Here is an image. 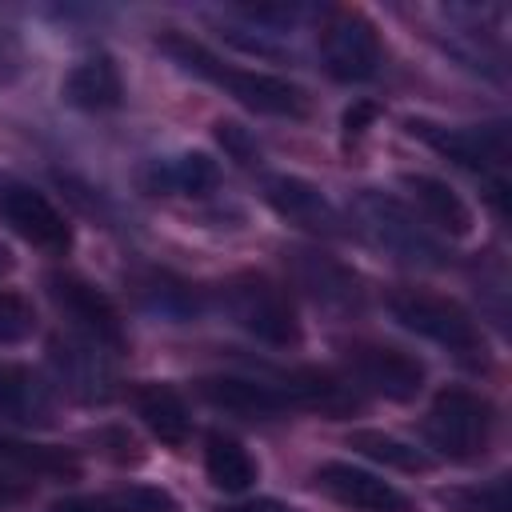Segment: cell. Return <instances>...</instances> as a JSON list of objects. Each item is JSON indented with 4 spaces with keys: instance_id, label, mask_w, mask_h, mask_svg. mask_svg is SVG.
<instances>
[{
    "instance_id": "cell-1",
    "label": "cell",
    "mask_w": 512,
    "mask_h": 512,
    "mask_svg": "<svg viewBox=\"0 0 512 512\" xmlns=\"http://www.w3.org/2000/svg\"><path fill=\"white\" fill-rule=\"evenodd\" d=\"M156 48L180 64L184 72L224 88L232 100H240L244 108L252 112H264V116H280V120H308L312 116V96L308 88H300L296 80L288 76H276V72H256V68H240V64H228L220 60L212 48H204L196 36L180 32V28H164L156 36Z\"/></svg>"
},
{
    "instance_id": "cell-2",
    "label": "cell",
    "mask_w": 512,
    "mask_h": 512,
    "mask_svg": "<svg viewBox=\"0 0 512 512\" xmlns=\"http://www.w3.org/2000/svg\"><path fill=\"white\" fill-rule=\"evenodd\" d=\"M388 312L400 328L448 348L456 360H464L472 368H488V340H484L480 324L472 320V312L464 304H456L452 296H440L428 288H396L388 296Z\"/></svg>"
},
{
    "instance_id": "cell-3",
    "label": "cell",
    "mask_w": 512,
    "mask_h": 512,
    "mask_svg": "<svg viewBox=\"0 0 512 512\" xmlns=\"http://www.w3.org/2000/svg\"><path fill=\"white\" fill-rule=\"evenodd\" d=\"M424 444L452 464H472L488 452L496 432V408L472 388H440L420 420Z\"/></svg>"
},
{
    "instance_id": "cell-4",
    "label": "cell",
    "mask_w": 512,
    "mask_h": 512,
    "mask_svg": "<svg viewBox=\"0 0 512 512\" xmlns=\"http://www.w3.org/2000/svg\"><path fill=\"white\" fill-rule=\"evenodd\" d=\"M352 216L360 224V232L396 264L408 268H444V244L428 232V224H420V216L408 212V204H400L396 196H384L376 188L356 192L352 200Z\"/></svg>"
},
{
    "instance_id": "cell-5",
    "label": "cell",
    "mask_w": 512,
    "mask_h": 512,
    "mask_svg": "<svg viewBox=\"0 0 512 512\" xmlns=\"http://www.w3.org/2000/svg\"><path fill=\"white\" fill-rule=\"evenodd\" d=\"M220 308L240 332L268 348H296L304 340V324L296 316L288 288H280L268 276H232L228 284H220Z\"/></svg>"
},
{
    "instance_id": "cell-6",
    "label": "cell",
    "mask_w": 512,
    "mask_h": 512,
    "mask_svg": "<svg viewBox=\"0 0 512 512\" xmlns=\"http://www.w3.org/2000/svg\"><path fill=\"white\" fill-rule=\"evenodd\" d=\"M320 64L340 84H368L384 72L380 28L360 8H336L320 24Z\"/></svg>"
},
{
    "instance_id": "cell-7",
    "label": "cell",
    "mask_w": 512,
    "mask_h": 512,
    "mask_svg": "<svg viewBox=\"0 0 512 512\" xmlns=\"http://www.w3.org/2000/svg\"><path fill=\"white\" fill-rule=\"evenodd\" d=\"M408 136H416L420 144H428L436 156L468 168V172H484V176H500L508 164V124L504 120H484V124H436L424 116H408L404 120Z\"/></svg>"
},
{
    "instance_id": "cell-8",
    "label": "cell",
    "mask_w": 512,
    "mask_h": 512,
    "mask_svg": "<svg viewBox=\"0 0 512 512\" xmlns=\"http://www.w3.org/2000/svg\"><path fill=\"white\" fill-rule=\"evenodd\" d=\"M44 288H48V300L56 304V312H60L84 340L108 348L112 356L128 348L124 320H120L112 296L100 292L92 280H84L80 272H64V268H56V272H48Z\"/></svg>"
},
{
    "instance_id": "cell-9",
    "label": "cell",
    "mask_w": 512,
    "mask_h": 512,
    "mask_svg": "<svg viewBox=\"0 0 512 512\" xmlns=\"http://www.w3.org/2000/svg\"><path fill=\"white\" fill-rule=\"evenodd\" d=\"M340 352H344V368H348V384L352 388H364V392L396 400V404L416 400V392L424 388V364L404 348L352 340Z\"/></svg>"
},
{
    "instance_id": "cell-10",
    "label": "cell",
    "mask_w": 512,
    "mask_h": 512,
    "mask_svg": "<svg viewBox=\"0 0 512 512\" xmlns=\"http://www.w3.org/2000/svg\"><path fill=\"white\" fill-rule=\"evenodd\" d=\"M0 220L48 256H64L72 248L68 216L32 184H0Z\"/></svg>"
},
{
    "instance_id": "cell-11",
    "label": "cell",
    "mask_w": 512,
    "mask_h": 512,
    "mask_svg": "<svg viewBox=\"0 0 512 512\" xmlns=\"http://www.w3.org/2000/svg\"><path fill=\"white\" fill-rule=\"evenodd\" d=\"M48 364L56 372V384L84 400V404H104L116 392V372H112V352L84 340V336H52L48 340Z\"/></svg>"
},
{
    "instance_id": "cell-12",
    "label": "cell",
    "mask_w": 512,
    "mask_h": 512,
    "mask_svg": "<svg viewBox=\"0 0 512 512\" xmlns=\"http://www.w3.org/2000/svg\"><path fill=\"white\" fill-rule=\"evenodd\" d=\"M260 196L280 220H288V224H296L312 236H344L340 208L304 176L268 172V176H260Z\"/></svg>"
},
{
    "instance_id": "cell-13",
    "label": "cell",
    "mask_w": 512,
    "mask_h": 512,
    "mask_svg": "<svg viewBox=\"0 0 512 512\" xmlns=\"http://www.w3.org/2000/svg\"><path fill=\"white\" fill-rule=\"evenodd\" d=\"M284 264H288L292 280H296L316 304L336 308V312H360L364 288H360L356 272L344 268L336 256L316 252V248H288V252H284Z\"/></svg>"
},
{
    "instance_id": "cell-14",
    "label": "cell",
    "mask_w": 512,
    "mask_h": 512,
    "mask_svg": "<svg viewBox=\"0 0 512 512\" xmlns=\"http://www.w3.org/2000/svg\"><path fill=\"white\" fill-rule=\"evenodd\" d=\"M312 480L324 496H332L352 512H408V496L400 488H392L384 476L356 468L348 460H324L312 472Z\"/></svg>"
},
{
    "instance_id": "cell-15",
    "label": "cell",
    "mask_w": 512,
    "mask_h": 512,
    "mask_svg": "<svg viewBox=\"0 0 512 512\" xmlns=\"http://www.w3.org/2000/svg\"><path fill=\"white\" fill-rule=\"evenodd\" d=\"M136 184L144 196H208L220 184V168L208 152H172L144 160Z\"/></svg>"
},
{
    "instance_id": "cell-16",
    "label": "cell",
    "mask_w": 512,
    "mask_h": 512,
    "mask_svg": "<svg viewBox=\"0 0 512 512\" xmlns=\"http://www.w3.org/2000/svg\"><path fill=\"white\" fill-rule=\"evenodd\" d=\"M200 400H208L212 408L240 416V420H276L284 412H292L288 396L280 384L268 380H248V376H204L196 380Z\"/></svg>"
},
{
    "instance_id": "cell-17",
    "label": "cell",
    "mask_w": 512,
    "mask_h": 512,
    "mask_svg": "<svg viewBox=\"0 0 512 512\" xmlns=\"http://www.w3.org/2000/svg\"><path fill=\"white\" fill-rule=\"evenodd\" d=\"M60 100L80 112H112L124 104V76L108 52L80 56L60 80Z\"/></svg>"
},
{
    "instance_id": "cell-18",
    "label": "cell",
    "mask_w": 512,
    "mask_h": 512,
    "mask_svg": "<svg viewBox=\"0 0 512 512\" xmlns=\"http://www.w3.org/2000/svg\"><path fill=\"white\" fill-rule=\"evenodd\" d=\"M56 412V388L28 364H0V420L12 424H48Z\"/></svg>"
},
{
    "instance_id": "cell-19",
    "label": "cell",
    "mask_w": 512,
    "mask_h": 512,
    "mask_svg": "<svg viewBox=\"0 0 512 512\" xmlns=\"http://www.w3.org/2000/svg\"><path fill=\"white\" fill-rule=\"evenodd\" d=\"M132 408L140 416V424L164 444V448H184L192 436V412L184 404V396L172 384H156L144 380L132 388Z\"/></svg>"
},
{
    "instance_id": "cell-20",
    "label": "cell",
    "mask_w": 512,
    "mask_h": 512,
    "mask_svg": "<svg viewBox=\"0 0 512 512\" xmlns=\"http://www.w3.org/2000/svg\"><path fill=\"white\" fill-rule=\"evenodd\" d=\"M284 396L292 408H308V412H320L328 420H344L360 408V396L348 380L324 372V368H300V372H288L284 376Z\"/></svg>"
},
{
    "instance_id": "cell-21",
    "label": "cell",
    "mask_w": 512,
    "mask_h": 512,
    "mask_svg": "<svg viewBox=\"0 0 512 512\" xmlns=\"http://www.w3.org/2000/svg\"><path fill=\"white\" fill-rule=\"evenodd\" d=\"M400 184L412 192V200L420 204V216L440 228L444 236H468L472 232V208L464 204V196L440 180V176H428V172H404Z\"/></svg>"
},
{
    "instance_id": "cell-22",
    "label": "cell",
    "mask_w": 512,
    "mask_h": 512,
    "mask_svg": "<svg viewBox=\"0 0 512 512\" xmlns=\"http://www.w3.org/2000/svg\"><path fill=\"white\" fill-rule=\"evenodd\" d=\"M132 296L144 312H152L160 320H172V324L196 320L204 312V296L188 280H180L172 272H156V268L132 280Z\"/></svg>"
},
{
    "instance_id": "cell-23",
    "label": "cell",
    "mask_w": 512,
    "mask_h": 512,
    "mask_svg": "<svg viewBox=\"0 0 512 512\" xmlns=\"http://www.w3.org/2000/svg\"><path fill=\"white\" fill-rule=\"evenodd\" d=\"M0 468L20 472V476H52V480H76L80 476V460L68 448L20 440L8 432H0Z\"/></svg>"
},
{
    "instance_id": "cell-24",
    "label": "cell",
    "mask_w": 512,
    "mask_h": 512,
    "mask_svg": "<svg viewBox=\"0 0 512 512\" xmlns=\"http://www.w3.org/2000/svg\"><path fill=\"white\" fill-rule=\"evenodd\" d=\"M204 472H208L212 488L232 492V496L248 492L256 484V476H260L252 452L228 432H208V440H204Z\"/></svg>"
},
{
    "instance_id": "cell-25",
    "label": "cell",
    "mask_w": 512,
    "mask_h": 512,
    "mask_svg": "<svg viewBox=\"0 0 512 512\" xmlns=\"http://www.w3.org/2000/svg\"><path fill=\"white\" fill-rule=\"evenodd\" d=\"M348 448H356L360 456L384 464V468H396V472H432V456L392 432H380V428H356L348 436Z\"/></svg>"
},
{
    "instance_id": "cell-26",
    "label": "cell",
    "mask_w": 512,
    "mask_h": 512,
    "mask_svg": "<svg viewBox=\"0 0 512 512\" xmlns=\"http://www.w3.org/2000/svg\"><path fill=\"white\" fill-rule=\"evenodd\" d=\"M440 500L452 512H512L508 508V476H492L484 484H468V488H452L440 492Z\"/></svg>"
},
{
    "instance_id": "cell-27",
    "label": "cell",
    "mask_w": 512,
    "mask_h": 512,
    "mask_svg": "<svg viewBox=\"0 0 512 512\" xmlns=\"http://www.w3.org/2000/svg\"><path fill=\"white\" fill-rule=\"evenodd\" d=\"M36 332V308L20 292H0V344H20Z\"/></svg>"
},
{
    "instance_id": "cell-28",
    "label": "cell",
    "mask_w": 512,
    "mask_h": 512,
    "mask_svg": "<svg viewBox=\"0 0 512 512\" xmlns=\"http://www.w3.org/2000/svg\"><path fill=\"white\" fill-rule=\"evenodd\" d=\"M112 496H116V504L124 512H184L180 500L168 488H156V484H128V488H120Z\"/></svg>"
},
{
    "instance_id": "cell-29",
    "label": "cell",
    "mask_w": 512,
    "mask_h": 512,
    "mask_svg": "<svg viewBox=\"0 0 512 512\" xmlns=\"http://www.w3.org/2000/svg\"><path fill=\"white\" fill-rule=\"evenodd\" d=\"M212 128H216L220 148H224L236 164H252V160H260V144H256V136H252L244 124H236V120H216Z\"/></svg>"
},
{
    "instance_id": "cell-30",
    "label": "cell",
    "mask_w": 512,
    "mask_h": 512,
    "mask_svg": "<svg viewBox=\"0 0 512 512\" xmlns=\"http://www.w3.org/2000/svg\"><path fill=\"white\" fill-rule=\"evenodd\" d=\"M20 60H24V52H20V40H16L8 28H0V84L16 80V72H20Z\"/></svg>"
},
{
    "instance_id": "cell-31",
    "label": "cell",
    "mask_w": 512,
    "mask_h": 512,
    "mask_svg": "<svg viewBox=\"0 0 512 512\" xmlns=\"http://www.w3.org/2000/svg\"><path fill=\"white\" fill-rule=\"evenodd\" d=\"M32 496V480L20 476V472H0V508H12V504H24Z\"/></svg>"
},
{
    "instance_id": "cell-32",
    "label": "cell",
    "mask_w": 512,
    "mask_h": 512,
    "mask_svg": "<svg viewBox=\"0 0 512 512\" xmlns=\"http://www.w3.org/2000/svg\"><path fill=\"white\" fill-rule=\"evenodd\" d=\"M52 512H124V508L116 504V496H68Z\"/></svg>"
},
{
    "instance_id": "cell-33",
    "label": "cell",
    "mask_w": 512,
    "mask_h": 512,
    "mask_svg": "<svg viewBox=\"0 0 512 512\" xmlns=\"http://www.w3.org/2000/svg\"><path fill=\"white\" fill-rule=\"evenodd\" d=\"M376 116H380V108L372 100H356L352 108H344V120H340L344 124V136H360Z\"/></svg>"
},
{
    "instance_id": "cell-34",
    "label": "cell",
    "mask_w": 512,
    "mask_h": 512,
    "mask_svg": "<svg viewBox=\"0 0 512 512\" xmlns=\"http://www.w3.org/2000/svg\"><path fill=\"white\" fill-rule=\"evenodd\" d=\"M224 512H300V508H292V504H284L276 496H256V500H240V504H232Z\"/></svg>"
},
{
    "instance_id": "cell-35",
    "label": "cell",
    "mask_w": 512,
    "mask_h": 512,
    "mask_svg": "<svg viewBox=\"0 0 512 512\" xmlns=\"http://www.w3.org/2000/svg\"><path fill=\"white\" fill-rule=\"evenodd\" d=\"M16 268V256H12V248L8 244H0V276H8Z\"/></svg>"
}]
</instances>
